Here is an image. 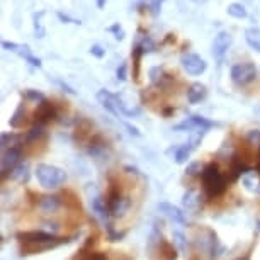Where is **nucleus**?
<instances>
[{"label": "nucleus", "instance_id": "412c9836", "mask_svg": "<svg viewBox=\"0 0 260 260\" xmlns=\"http://www.w3.org/2000/svg\"><path fill=\"white\" fill-rule=\"evenodd\" d=\"M19 140H21V136L12 135V133H4L2 135V150L19 148Z\"/></svg>", "mask_w": 260, "mask_h": 260}, {"label": "nucleus", "instance_id": "a211bd4d", "mask_svg": "<svg viewBox=\"0 0 260 260\" xmlns=\"http://www.w3.org/2000/svg\"><path fill=\"white\" fill-rule=\"evenodd\" d=\"M11 126L12 127H21L24 122H26V107H24V104H19V107L16 109V112L12 114L11 117Z\"/></svg>", "mask_w": 260, "mask_h": 260}, {"label": "nucleus", "instance_id": "a878e982", "mask_svg": "<svg viewBox=\"0 0 260 260\" xmlns=\"http://www.w3.org/2000/svg\"><path fill=\"white\" fill-rule=\"evenodd\" d=\"M41 16H43V12L34 14V34H36V38L45 36V29H43L41 22H39V17H41Z\"/></svg>", "mask_w": 260, "mask_h": 260}, {"label": "nucleus", "instance_id": "9b49d317", "mask_svg": "<svg viewBox=\"0 0 260 260\" xmlns=\"http://www.w3.org/2000/svg\"><path fill=\"white\" fill-rule=\"evenodd\" d=\"M158 211L174 223L185 224V221H187V219H185V214L182 213V209L177 208V206H174V204H170V203H160Z\"/></svg>", "mask_w": 260, "mask_h": 260}, {"label": "nucleus", "instance_id": "4468645a", "mask_svg": "<svg viewBox=\"0 0 260 260\" xmlns=\"http://www.w3.org/2000/svg\"><path fill=\"white\" fill-rule=\"evenodd\" d=\"M243 185L247 187L250 192L253 194H260V172L257 170H250L242 177Z\"/></svg>", "mask_w": 260, "mask_h": 260}, {"label": "nucleus", "instance_id": "20e7f679", "mask_svg": "<svg viewBox=\"0 0 260 260\" xmlns=\"http://www.w3.org/2000/svg\"><path fill=\"white\" fill-rule=\"evenodd\" d=\"M232 80L235 85L238 87H247L248 83H252L257 77V68H255L253 63L250 61H245V63H237L233 68H232Z\"/></svg>", "mask_w": 260, "mask_h": 260}, {"label": "nucleus", "instance_id": "39448f33", "mask_svg": "<svg viewBox=\"0 0 260 260\" xmlns=\"http://www.w3.org/2000/svg\"><path fill=\"white\" fill-rule=\"evenodd\" d=\"M218 126V122L211 121V119H206V117L203 116H190L187 117L185 121L179 122V124L174 126L175 131H192V133H206L208 129H211V127H216Z\"/></svg>", "mask_w": 260, "mask_h": 260}, {"label": "nucleus", "instance_id": "f257e3e1", "mask_svg": "<svg viewBox=\"0 0 260 260\" xmlns=\"http://www.w3.org/2000/svg\"><path fill=\"white\" fill-rule=\"evenodd\" d=\"M17 238L21 242L22 255L41 253L67 243V240L56 238L53 233H46V232H24V233H17Z\"/></svg>", "mask_w": 260, "mask_h": 260}, {"label": "nucleus", "instance_id": "9d476101", "mask_svg": "<svg viewBox=\"0 0 260 260\" xmlns=\"http://www.w3.org/2000/svg\"><path fill=\"white\" fill-rule=\"evenodd\" d=\"M19 164H21V148L2 150V175L4 177H7V174H11Z\"/></svg>", "mask_w": 260, "mask_h": 260}, {"label": "nucleus", "instance_id": "473e14b6", "mask_svg": "<svg viewBox=\"0 0 260 260\" xmlns=\"http://www.w3.org/2000/svg\"><path fill=\"white\" fill-rule=\"evenodd\" d=\"M140 46H141V50H143V53H146V51H155V45L151 43L150 38L143 39V43H141Z\"/></svg>", "mask_w": 260, "mask_h": 260}, {"label": "nucleus", "instance_id": "2eb2a0df", "mask_svg": "<svg viewBox=\"0 0 260 260\" xmlns=\"http://www.w3.org/2000/svg\"><path fill=\"white\" fill-rule=\"evenodd\" d=\"M206 95H208V89H206V85L198 83V82L192 83L187 90V99H189L190 104H198V102L204 101Z\"/></svg>", "mask_w": 260, "mask_h": 260}, {"label": "nucleus", "instance_id": "f704fd0d", "mask_svg": "<svg viewBox=\"0 0 260 260\" xmlns=\"http://www.w3.org/2000/svg\"><path fill=\"white\" fill-rule=\"evenodd\" d=\"M161 2H164V0H150V7H151V12H153V16H156V14L160 12Z\"/></svg>", "mask_w": 260, "mask_h": 260}, {"label": "nucleus", "instance_id": "f3484780", "mask_svg": "<svg viewBox=\"0 0 260 260\" xmlns=\"http://www.w3.org/2000/svg\"><path fill=\"white\" fill-rule=\"evenodd\" d=\"M17 55H21L24 60H26L29 65H32V67H36V68H39L41 67V60L39 58H36V56H32V53H31V50H29V46H26V45H19L17 46Z\"/></svg>", "mask_w": 260, "mask_h": 260}, {"label": "nucleus", "instance_id": "aec40b11", "mask_svg": "<svg viewBox=\"0 0 260 260\" xmlns=\"http://www.w3.org/2000/svg\"><path fill=\"white\" fill-rule=\"evenodd\" d=\"M226 12H228V16H232L235 19H245V17H247V9H245V6H242V4H238V2L230 4Z\"/></svg>", "mask_w": 260, "mask_h": 260}, {"label": "nucleus", "instance_id": "e433bc0d", "mask_svg": "<svg viewBox=\"0 0 260 260\" xmlns=\"http://www.w3.org/2000/svg\"><path fill=\"white\" fill-rule=\"evenodd\" d=\"M97 7H99V9H104V7H106V0H97Z\"/></svg>", "mask_w": 260, "mask_h": 260}, {"label": "nucleus", "instance_id": "393cba45", "mask_svg": "<svg viewBox=\"0 0 260 260\" xmlns=\"http://www.w3.org/2000/svg\"><path fill=\"white\" fill-rule=\"evenodd\" d=\"M161 255H164V258L165 260H175L177 258V252H175V248L172 247L170 243H167V242H161Z\"/></svg>", "mask_w": 260, "mask_h": 260}, {"label": "nucleus", "instance_id": "58836bf2", "mask_svg": "<svg viewBox=\"0 0 260 260\" xmlns=\"http://www.w3.org/2000/svg\"><path fill=\"white\" fill-rule=\"evenodd\" d=\"M237 260H250V255H245V257H240Z\"/></svg>", "mask_w": 260, "mask_h": 260}, {"label": "nucleus", "instance_id": "0eeeda50", "mask_svg": "<svg viewBox=\"0 0 260 260\" xmlns=\"http://www.w3.org/2000/svg\"><path fill=\"white\" fill-rule=\"evenodd\" d=\"M232 41H233V38L228 31L218 32V36L214 38V43H213V56L216 60L223 61L224 55H226L230 46H232Z\"/></svg>", "mask_w": 260, "mask_h": 260}, {"label": "nucleus", "instance_id": "7ed1b4c3", "mask_svg": "<svg viewBox=\"0 0 260 260\" xmlns=\"http://www.w3.org/2000/svg\"><path fill=\"white\" fill-rule=\"evenodd\" d=\"M36 179L45 189H56L67 180V172L55 165L39 164L36 167Z\"/></svg>", "mask_w": 260, "mask_h": 260}, {"label": "nucleus", "instance_id": "4c0bfd02", "mask_svg": "<svg viewBox=\"0 0 260 260\" xmlns=\"http://www.w3.org/2000/svg\"><path fill=\"white\" fill-rule=\"evenodd\" d=\"M257 172H260V148H258V155H257Z\"/></svg>", "mask_w": 260, "mask_h": 260}, {"label": "nucleus", "instance_id": "ea45409f", "mask_svg": "<svg viewBox=\"0 0 260 260\" xmlns=\"http://www.w3.org/2000/svg\"><path fill=\"white\" fill-rule=\"evenodd\" d=\"M194 2H198V4H204L206 0H194Z\"/></svg>", "mask_w": 260, "mask_h": 260}, {"label": "nucleus", "instance_id": "b1692460", "mask_svg": "<svg viewBox=\"0 0 260 260\" xmlns=\"http://www.w3.org/2000/svg\"><path fill=\"white\" fill-rule=\"evenodd\" d=\"M172 238H174V243L177 245V248L180 250V253H185L187 252V240L180 232H174L172 235Z\"/></svg>", "mask_w": 260, "mask_h": 260}, {"label": "nucleus", "instance_id": "c85d7f7f", "mask_svg": "<svg viewBox=\"0 0 260 260\" xmlns=\"http://www.w3.org/2000/svg\"><path fill=\"white\" fill-rule=\"evenodd\" d=\"M203 165L199 164V161H194V164L187 165V169H185V174L187 175H198V174H203Z\"/></svg>", "mask_w": 260, "mask_h": 260}, {"label": "nucleus", "instance_id": "6ab92c4d", "mask_svg": "<svg viewBox=\"0 0 260 260\" xmlns=\"http://www.w3.org/2000/svg\"><path fill=\"white\" fill-rule=\"evenodd\" d=\"M182 203H184V206L187 209H196L199 206V196H198V192L196 190H192V189H189L187 192L184 194V199H182Z\"/></svg>", "mask_w": 260, "mask_h": 260}, {"label": "nucleus", "instance_id": "423d86ee", "mask_svg": "<svg viewBox=\"0 0 260 260\" xmlns=\"http://www.w3.org/2000/svg\"><path fill=\"white\" fill-rule=\"evenodd\" d=\"M180 63H182L184 70L192 77L201 75V73H204L206 68H208V63L199 55H196V53H184V55L180 56Z\"/></svg>", "mask_w": 260, "mask_h": 260}, {"label": "nucleus", "instance_id": "cd10ccee", "mask_svg": "<svg viewBox=\"0 0 260 260\" xmlns=\"http://www.w3.org/2000/svg\"><path fill=\"white\" fill-rule=\"evenodd\" d=\"M109 32L114 34V38L117 39V41H122V39H124V29L119 26V22L112 24V26L109 27Z\"/></svg>", "mask_w": 260, "mask_h": 260}, {"label": "nucleus", "instance_id": "72a5a7b5", "mask_svg": "<svg viewBox=\"0 0 260 260\" xmlns=\"http://www.w3.org/2000/svg\"><path fill=\"white\" fill-rule=\"evenodd\" d=\"M90 55H94V56H97V58H102L106 55V50L102 46H99V45H94L90 48Z\"/></svg>", "mask_w": 260, "mask_h": 260}, {"label": "nucleus", "instance_id": "c9c22d12", "mask_svg": "<svg viewBox=\"0 0 260 260\" xmlns=\"http://www.w3.org/2000/svg\"><path fill=\"white\" fill-rule=\"evenodd\" d=\"M58 17H60L61 21H70V22H73V24H80V21H77V19H70L68 16H63L61 12H58Z\"/></svg>", "mask_w": 260, "mask_h": 260}, {"label": "nucleus", "instance_id": "4be33fe9", "mask_svg": "<svg viewBox=\"0 0 260 260\" xmlns=\"http://www.w3.org/2000/svg\"><path fill=\"white\" fill-rule=\"evenodd\" d=\"M27 165L26 164H19L16 169H14L11 172V177L12 179H16L19 180V182H26V180L29 179V172H27Z\"/></svg>", "mask_w": 260, "mask_h": 260}, {"label": "nucleus", "instance_id": "2f4dec72", "mask_svg": "<svg viewBox=\"0 0 260 260\" xmlns=\"http://www.w3.org/2000/svg\"><path fill=\"white\" fill-rule=\"evenodd\" d=\"M26 97H29V99H32V101H39V102H43V101H45V97H43V94H41V92H36V90H31V89H29V90H26Z\"/></svg>", "mask_w": 260, "mask_h": 260}, {"label": "nucleus", "instance_id": "7c9ffc66", "mask_svg": "<svg viewBox=\"0 0 260 260\" xmlns=\"http://www.w3.org/2000/svg\"><path fill=\"white\" fill-rule=\"evenodd\" d=\"M82 260H106V255L101 252H89V253H83Z\"/></svg>", "mask_w": 260, "mask_h": 260}, {"label": "nucleus", "instance_id": "c756f323", "mask_svg": "<svg viewBox=\"0 0 260 260\" xmlns=\"http://www.w3.org/2000/svg\"><path fill=\"white\" fill-rule=\"evenodd\" d=\"M117 80H121V82H124L126 78H127V65H126V61H122L119 68H117Z\"/></svg>", "mask_w": 260, "mask_h": 260}, {"label": "nucleus", "instance_id": "dca6fc26", "mask_svg": "<svg viewBox=\"0 0 260 260\" xmlns=\"http://www.w3.org/2000/svg\"><path fill=\"white\" fill-rule=\"evenodd\" d=\"M245 41L252 48L253 51L260 53V29L258 27H248L245 31Z\"/></svg>", "mask_w": 260, "mask_h": 260}, {"label": "nucleus", "instance_id": "5701e85b", "mask_svg": "<svg viewBox=\"0 0 260 260\" xmlns=\"http://www.w3.org/2000/svg\"><path fill=\"white\" fill-rule=\"evenodd\" d=\"M41 136H45V126L43 124H36L29 129V133L26 135V140L27 141H38Z\"/></svg>", "mask_w": 260, "mask_h": 260}, {"label": "nucleus", "instance_id": "ddd939ff", "mask_svg": "<svg viewBox=\"0 0 260 260\" xmlns=\"http://www.w3.org/2000/svg\"><path fill=\"white\" fill-rule=\"evenodd\" d=\"M61 208V199L58 196H45L39 201V211L43 214H53Z\"/></svg>", "mask_w": 260, "mask_h": 260}, {"label": "nucleus", "instance_id": "6e6552de", "mask_svg": "<svg viewBox=\"0 0 260 260\" xmlns=\"http://www.w3.org/2000/svg\"><path fill=\"white\" fill-rule=\"evenodd\" d=\"M97 101L101 102V106L104 107L107 112H111L112 116H116L117 119L121 117V109H119V99H117V95L111 94L109 90L102 89L97 92Z\"/></svg>", "mask_w": 260, "mask_h": 260}, {"label": "nucleus", "instance_id": "f03ea898", "mask_svg": "<svg viewBox=\"0 0 260 260\" xmlns=\"http://www.w3.org/2000/svg\"><path fill=\"white\" fill-rule=\"evenodd\" d=\"M201 179H203V189L209 199L219 198L226 190V179L219 172V167L216 164L206 165L203 174H201Z\"/></svg>", "mask_w": 260, "mask_h": 260}, {"label": "nucleus", "instance_id": "bb28decb", "mask_svg": "<svg viewBox=\"0 0 260 260\" xmlns=\"http://www.w3.org/2000/svg\"><path fill=\"white\" fill-rule=\"evenodd\" d=\"M247 141H248L250 145L258 146V148H260V131H257V129L248 131V135H247Z\"/></svg>", "mask_w": 260, "mask_h": 260}, {"label": "nucleus", "instance_id": "1a4fd4ad", "mask_svg": "<svg viewBox=\"0 0 260 260\" xmlns=\"http://www.w3.org/2000/svg\"><path fill=\"white\" fill-rule=\"evenodd\" d=\"M201 140H203V135L198 133V135H194L192 138H190L187 143H184V145H180L175 148V155H174V158L177 164H185L187 161V158L190 156V153L198 148V145L201 143Z\"/></svg>", "mask_w": 260, "mask_h": 260}, {"label": "nucleus", "instance_id": "f8f14e48", "mask_svg": "<svg viewBox=\"0 0 260 260\" xmlns=\"http://www.w3.org/2000/svg\"><path fill=\"white\" fill-rule=\"evenodd\" d=\"M55 116H56L55 106H53L51 102H48V101H43L41 104H39L38 111L34 112V117H36V124H43V126H45V122L55 119Z\"/></svg>", "mask_w": 260, "mask_h": 260}]
</instances>
